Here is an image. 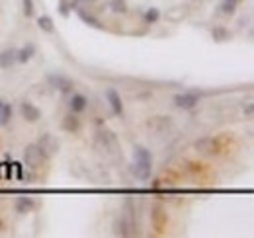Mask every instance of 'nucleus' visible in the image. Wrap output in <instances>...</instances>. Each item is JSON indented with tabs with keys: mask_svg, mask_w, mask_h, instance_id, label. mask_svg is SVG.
I'll return each instance as SVG.
<instances>
[{
	"mask_svg": "<svg viewBox=\"0 0 254 238\" xmlns=\"http://www.w3.org/2000/svg\"><path fill=\"white\" fill-rule=\"evenodd\" d=\"M47 84L51 86L53 90L61 92V94H72L74 92V82L66 76V74H61V72H49L45 76Z\"/></svg>",
	"mask_w": 254,
	"mask_h": 238,
	"instance_id": "nucleus-1",
	"label": "nucleus"
},
{
	"mask_svg": "<svg viewBox=\"0 0 254 238\" xmlns=\"http://www.w3.org/2000/svg\"><path fill=\"white\" fill-rule=\"evenodd\" d=\"M37 149L41 150V154H43V158L45 160H49V158H53L57 152H59V149H61V145H59V141L51 135V133H43L39 139H37Z\"/></svg>",
	"mask_w": 254,
	"mask_h": 238,
	"instance_id": "nucleus-2",
	"label": "nucleus"
},
{
	"mask_svg": "<svg viewBox=\"0 0 254 238\" xmlns=\"http://www.w3.org/2000/svg\"><path fill=\"white\" fill-rule=\"evenodd\" d=\"M43 162H45V158H43L41 150L37 149L35 143H30V145L24 149V164H26L28 168H32V170H37V168L43 166Z\"/></svg>",
	"mask_w": 254,
	"mask_h": 238,
	"instance_id": "nucleus-3",
	"label": "nucleus"
},
{
	"mask_svg": "<svg viewBox=\"0 0 254 238\" xmlns=\"http://www.w3.org/2000/svg\"><path fill=\"white\" fill-rule=\"evenodd\" d=\"M114 235H118V237H135L137 235V223L131 217H127V215L116 219V223H114Z\"/></svg>",
	"mask_w": 254,
	"mask_h": 238,
	"instance_id": "nucleus-4",
	"label": "nucleus"
},
{
	"mask_svg": "<svg viewBox=\"0 0 254 238\" xmlns=\"http://www.w3.org/2000/svg\"><path fill=\"white\" fill-rule=\"evenodd\" d=\"M193 149L197 150V152H201V154L213 156V154H219L221 145H219V141L213 139V137H201V139H197V141L193 143Z\"/></svg>",
	"mask_w": 254,
	"mask_h": 238,
	"instance_id": "nucleus-5",
	"label": "nucleus"
},
{
	"mask_svg": "<svg viewBox=\"0 0 254 238\" xmlns=\"http://www.w3.org/2000/svg\"><path fill=\"white\" fill-rule=\"evenodd\" d=\"M172 104L178 108V110H193L197 104H199V96L195 92H180L174 96Z\"/></svg>",
	"mask_w": 254,
	"mask_h": 238,
	"instance_id": "nucleus-6",
	"label": "nucleus"
},
{
	"mask_svg": "<svg viewBox=\"0 0 254 238\" xmlns=\"http://www.w3.org/2000/svg\"><path fill=\"white\" fill-rule=\"evenodd\" d=\"M96 143L102 145L108 152H118V150H120L116 135H114L112 131H108V129H100V131L96 133Z\"/></svg>",
	"mask_w": 254,
	"mask_h": 238,
	"instance_id": "nucleus-7",
	"label": "nucleus"
},
{
	"mask_svg": "<svg viewBox=\"0 0 254 238\" xmlns=\"http://www.w3.org/2000/svg\"><path fill=\"white\" fill-rule=\"evenodd\" d=\"M131 174L135 176L137 179H141V181H147V179L151 178V174H153V162H141V160H133V164H131Z\"/></svg>",
	"mask_w": 254,
	"mask_h": 238,
	"instance_id": "nucleus-8",
	"label": "nucleus"
},
{
	"mask_svg": "<svg viewBox=\"0 0 254 238\" xmlns=\"http://www.w3.org/2000/svg\"><path fill=\"white\" fill-rule=\"evenodd\" d=\"M20 116L26 119L28 123H37L41 119V110L35 104H32V102L24 100V102H20Z\"/></svg>",
	"mask_w": 254,
	"mask_h": 238,
	"instance_id": "nucleus-9",
	"label": "nucleus"
},
{
	"mask_svg": "<svg viewBox=\"0 0 254 238\" xmlns=\"http://www.w3.org/2000/svg\"><path fill=\"white\" fill-rule=\"evenodd\" d=\"M106 100H108V104H110V108H112V114L122 118V116H124V102H122L120 92L116 88H108L106 90Z\"/></svg>",
	"mask_w": 254,
	"mask_h": 238,
	"instance_id": "nucleus-10",
	"label": "nucleus"
},
{
	"mask_svg": "<svg viewBox=\"0 0 254 238\" xmlns=\"http://www.w3.org/2000/svg\"><path fill=\"white\" fill-rule=\"evenodd\" d=\"M35 207H37V201L33 197H30V195H18L16 201H14V211L18 215H28Z\"/></svg>",
	"mask_w": 254,
	"mask_h": 238,
	"instance_id": "nucleus-11",
	"label": "nucleus"
},
{
	"mask_svg": "<svg viewBox=\"0 0 254 238\" xmlns=\"http://www.w3.org/2000/svg\"><path fill=\"white\" fill-rule=\"evenodd\" d=\"M68 110L72 114H82L88 110V98L84 94H78V92H72L70 94V100H68Z\"/></svg>",
	"mask_w": 254,
	"mask_h": 238,
	"instance_id": "nucleus-12",
	"label": "nucleus"
},
{
	"mask_svg": "<svg viewBox=\"0 0 254 238\" xmlns=\"http://www.w3.org/2000/svg\"><path fill=\"white\" fill-rule=\"evenodd\" d=\"M74 10H76V16H78L86 26H90V28H94V30H104V24L100 22V18H98L96 14H92L90 10L80 8V6H76Z\"/></svg>",
	"mask_w": 254,
	"mask_h": 238,
	"instance_id": "nucleus-13",
	"label": "nucleus"
},
{
	"mask_svg": "<svg viewBox=\"0 0 254 238\" xmlns=\"http://www.w3.org/2000/svg\"><path fill=\"white\" fill-rule=\"evenodd\" d=\"M61 129L63 131H66V133H72V135H76L80 129H82V121H80V118H78V114H66L63 118V121H61Z\"/></svg>",
	"mask_w": 254,
	"mask_h": 238,
	"instance_id": "nucleus-14",
	"label": "nucleus"
},
{
	"mask_svg": "<svg viewBox=\"0 0 254 238\" xmlns=\"http://www.w3.org/2000/svg\"><path fill=\"white\" fill-rule=\"evenodd\" d=\"M35 53H37V45L32 43V41H28L26 45H22V47L16 51V60H18L20 64H26V62H30V60L35 57Z\"/></svg>",
	"mask_w": 254,
	"mask_h": 238,
	"instance_id": "nucleus-15",
	"label": "nucleus"
},
{
	"mask_svg": "<svg viewBox=\"0 0 254 238\" xmlns=\"http://www.w3.org/2000/svg\"><path fill=\"white\" fill-rule=\"evenodd\" d=\"M151 221H153V227L157 231H162V227L166 225V213H164L162 205H155L151 209Z\"/></svg>",
	"mask_w": 254,
	"mask_h": 238,
	"instance_id": "nucleus-16",
	"label": "nucleus"
},
{
	"mask_svg": "<svg viewBox=\"0 0 254 238\" xmlns=\"http://www.w3.org/2000/svg\"><path fill=\"white\" fill-rule=\"evenodd\" d=\"M16 62H18V60H16V51H14V49H4V51H0V68H2V70L12 68Z\"/></svg>",
	"mask_w": 254,
	"mask_h": 238,
	"instance_id": "nucleus-17",
	"label": "nucleus"
},
{
	"mask_svg": "<svg viewBox=\"0 0 254 238\" xmlns=\"http://www.w3.org/2000/svg\"><path fill=\"white\" fill-rule=\"evenodd\" d=\"M211 39L215 43H225V41L231 39V31L227 30L225 26H213L211 28Z\"/></svg>",
	"mask_w": 254,
	"mask_h": 238,
	"instance_id": "nucleus-18",
	"label": "nucleus"
},
{
	"mask_svg": "<svg viewBox=\"0 0 254 238\" xmlns=\"http://www.w3.org/2000/svg\"><path fill=\"white\" fill-rule=\"evenodd\" d=\"M35 24H37L39 30L45 31V33H53V31H55V22H53V18H51L49 14H41Z\"/></svg>",
	"mask_w": 254,
	"mask_h": 238,
	"instance_id": "nucleus-19",
	"label": "nucleus"
},
{
	"mask_svg": "<svg viewBox=\"0 0 254 238\" xmlns=\"http://www.w3.org/2000/svg\"><path fill=\"white\" fill-rule=\"evenodd\" d=\"M133 160H141V162H153V154L151 150L143 145H135L133 147Z\"/></svg>",
	"mask_w": 254,
	"mask_h": 238,
	"instance_id": "nucleus-20",
	"label": "nucleus"
},
{
	"mask_svg": "<svg viewBox=\"0 0 254 238\" xmlns=\"http://www.w3.org/2000/svg\"><path fill=\"white\" fill-rule=\"evenodd\" d=\"M159 20H160L159 8L151 6V8H147V10H145V14H143V22H145V26H155Z\"/></svg>",
	"mask_w": 254,
	"mask_h": 238,
	"instance_id": "nucleus-21",
	"label": "nucleus"
},
{
	"mask_svg": "<svg viewBox=\"0 0 254 238\" xmlns=\"http://www.w3.org/2000/svg\"><path fill=\"white\" fill-rule=\"evenodd\" d=\"M12 116H14V108H12V104L4 102V106H2V110H0V127H8L10 121H12Z\"/></svg>",
	"mask_w": 254,
	"mask_h": 238,
	"instance_id": "nucleus-22",
	"label": "nucleus"
},
{
	"mask_svg": "<svg viewBox=\"0 0 254 238\" xmlns=\"http://www.w3.org/2000/svg\"><path fill=\"white\" fill-rule=\"evenodd\" d=\"M237 6H239V2L221 0V4H219V14H223V16H235V14H237Z\"/></svg>",
	"mask_w": 254,
	"mask_h": 238,
	"instance_id": "nucleus-23",
	"label": "nucleus"
},
{
	"mask_svg": "<svg viewBox=\"0 0 254 238\" xmlns=\"http://www.w3.org/2000/svg\"><path fill=\"white\" fill-rule=\"evenodd\" d=\"M110 10H112L114 14H127L129 6H127L126 0H112V2H110Z\"/></svg>",
	"mask_w": 254,
	"mask_h": 238,
	"instance_id": "nucleus-24",
	"label": "nucleus"
},
{
	"mask_svg": "<svg viewBox=\"0 0 254 238\" xmlns=\"http://www.w3.org/2000/svg\"><path fill=\"white\" fill-rule=\"evenodd\" d=\"M22 12L26 18H33L35 14V2L33 0H22Z\"/></svg>",
	"mask_w": 254,
	"mask_h": 238,
	"instance_id": "nucleus-25",
	"label": "nucleus"
},
{
	"mask_svg": "<svg viewBox=\"0 0 254 238\" xmlns=\"http://www.w3.org/2000/svg\"><path fill=\"white\" fill-rule=\"evenodd\" d=\"M57 10H59V14H61L63 18H66V16L70 14L72 6H70V2H68V0H61V2H59V8H57Z\"/></svg>",
	"mask_w": 254,
	"mask_h": 238,
	"instance_id": "nucleus-26",
	"label": "nucleus"
},
{
	"mask_svg": "<svg viewBox=\"0 0 254 238\" xmlns=\"http://www.w3.org/2000/svg\"><path fill=\"white\" fill-rule=\"evenodd\" d=\"M243 112H245V116L247 118H253V112H254V108H253V104L249 102L247 106H243Z\"/></svg>",
	"mask_w": 254,
	"mask_h": 238,
	"instance_id": "nucleus-27",
	"label": "nucleus"
},
{
	"mask_svg": "<svg viewBox=\"0 0 254 238\" xmlns=\"http://www.w3.org/2000/svg\"><path fill=\"white\" fill-rule=\"evenodd\" d=\"M2 106H4V100H0V110H2Z\"/></svg>",
	"mask_w": 254,
	"mask_h": 238,
	"instance_id": "nucleus-28",
	"label": "nucleus"
},
{
	"mask_svg": "<svg viewBox=\"0 0 254 238\" xmlns=\"http://www.w3.org/2000/svg\"><path fill=\"white\" fill-rule=\"evenodd\" d=\"M84 2H98V0H84Z\"/></svg>",
	"mask_w": 254,
	"mask_h": 238,
	"instance_id": "nucleus-29",
	"label": "nucleus"
},
{
	"mask_svg": "<svg viewBox=\"0 0 254 238\" xmlns=\"http://www.w3.org/2000/svg\"><path fill=\"white\" fill-rule=\"evenodd\" d=\"M0 229H2V223H0Z\"/></svg>",
	"mask_w": 254,
	"mask_h": 238,
	"instance_id": "nucleus-30",
	"label": "nucleus"
},
{
	"mask_svg": "<svg viewBox=\"0 0 254 238\" xmlns=\"http://www.w3.org/2000/svg\"><path fill=\"white\" fill-rule=\"evenodd\" d=\"M233 2H239V0H233Z\"/></svg>",
	"mask_w": 254,
	"mask_h": 238,
	"instance_id": "nucleus-31",
	"label": "nucleus"
}]
</instances>
